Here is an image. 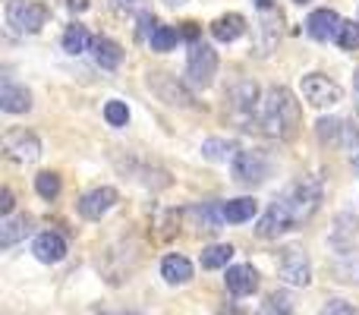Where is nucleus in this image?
Segmentation results:
<instances>
[{"label":"nucleus","instance_id":"nucleus-21","mask_svg":"<svg viewBox=\"0 0 359 315\" xmlns=\"http://www.w3.org/2000/svg\"><path fill=\"white\" fill-rule=\"evenodd\" d=\"M92 41L95 38L88 35V29L86 25H69L67 32H63V51H67V54H86V51H92Z\"/></svg>","mask_w":359,"mask_h":315},{"label":"nucleus","instance_id":"nucleus-8","mask_svg":"<svg viewBox=\"0 0 359 315\" xmlns=\"http://www.w3.org/2000/svg\"><path fill=\"white\" fill-rule=\"evenodd\" d=\"M4 155L16 164H32L38 155H41V142H38L35 133L25 130H10L4 136Z\"/></svg>","mask_w":359,"mask_h":315},{"label":"nucleus","instance_id":"nucleus-25","mask_svg":"<svg viewBox=\"0 0 359 315\" xmlns=\"http://www.w3.org/2000/svg\"><path fill=\"white\" fill-rule=\"evenodd\" d=\"M202 155L208 161H227V158H236L233 155V145L224 142V139H205L202 142Z\"/></svg>","mask_w":359,"mask_h":315},{"label":"nucleus","instance_id":"nucleus-37","mask_svg":"<svg viewBox=\"0 0 359 315\" xmlns=\"http://www.w3.org/2000/svg\"><path fill=\"white\" fill-rule=\"evenodd\" d=\"M353 88H356V92H359V69H356V73H353Z\"/></svg>","mask_w":359,"mask_h":315},{"label":"nucleus","instance_id":"nucleus-4","mask_svg":"<svg viewBox=\"0 0 359 315\" xmlns=\"http://www.w3.org/2000/svg\"><path fill=\"white\" fill-rule=\"evenodd\" d=\"M284 199H287V205L293 208V217H297V224H299L318 208V202H322V186H318V180L303 177L299 183H293L290 189H287Z\"/></svg>","mask_w":359,"mask_h":315},{"label":"nucleus","instance_id":"nucleus-24","mask_svg":"<svg viewBox=\"0 0 359 315\" xmlns=\"http://www.w3.org/2000/svg\"><path fill=\"white\" fill-rule=\"evenodd\" d=\"M35 192L41 199H57L60 196V177H57L54 170H44L35 177Z\"/></svg>","mask_w":359,"mask_h":315},{"label":"nucleus","instance_id":"nucleus-38","mask_svg":"<svg viewBox=\"0 0 359 315\" xmlns=\"http://www.w3.org/2000/svg\"><path fill=\"white\" fill-rule=\"evenodd\" d=\"M117 315H142V312H117Z\"/></svg>","mask_w":359,"mask_h":315},{"label":"nucleus","instance_id":"nucleus-12","mask_svg":"<svg viewBox=\"0 0 359 315\" xmlns=\"http://www.w3.org/2000/svg\"><path fill=\"white\" fill-rule=\"evenodd\" d=\"M32 253H35V259L44 262V265H57V262H63V255H67V240H63L60 234H54V230L38 234L35 243H32Z\"/></svg>","mask_w":359,"mask_h":315},{"label":"nucleus","instance_id":"nucleus-26","mask_svg":"<svg viewBox=\"0 0 359 315\" xmlns=\"http://www.w3.org/2000/svg\"><path fill=\"white\" fill-rule=\"evenodd\" d=\"M337 44H341L344 51H356L359 48V22H353V19H344L341 29H337Z\"/></svg>","mask_w":359,"mask_h":315},{"label":"nucleus","instance_id":"nucleus-9","mask_svg":"<svg viewBox=\"0 0 359 315\" xmlns=\"http://www.w3.org/2000/svg\"><path fill=\"white\" fill-rule=\"evenodd\" d=\"M149 88L164 101V105H180V107H189L192 105V95L183 88V82H177L174 76L168 73H151L149 76Z\"/></svg>","mask_w":359,"mask_h":315},{"label":"nucleus","instance_id":"nucleus-19","mask_svg":"<svg viewBox=\"0 0 359 315\" xmlns=\"http://www.w3.org/2000/svg\"><path fill=\"white\" fill-rule=\"evenodd\" d=\"M32 230V221L25 215H16V217H4V224H0V246L4 249H10V246H16L19 240H22L25 234Z\"/></svg>","mask_w":359,"mask_h":315},{"label":"nucleus","instance_id":"nucleus-11","mask_svg":"<svg viewBox=\"0 0 359 315\" xmlns=\"http://www.w3.org/2000/svg\"><path fill=\"white\" fill-rule=\"evenodd\" d=\"M280 278L287 281L290 287H306L312 281V268H309V259H306L299 249H287L280 255V265H278Z\"/></svg>","mask_w":359,"mask_h":315},{"label":"nucleus","instance_id":"nucleus-6","mask_svg":"<svg viewBox=\"0 0 359 315\" xmlns=\"http://www.w3.org/2000/svg\"><path fill=\"white\" fill-rule=\"evenodd\" d=\"M268 170H271V164H268V158L262 155V152H236V158H233V177H236V183L259 186L262 180L268 177Z\"/></svg>","mask_w":359,"mask_h":315},{"label":"nucleus","instance_id":"nucleus-33","mask_svg":"<svg viewBox=\"0 0 359 315\" xmlns=\"http://www.w3.org/2000/svg\"><path fill=\"white\" fill-rule=\"evenodd\" d=\"M183 38H189V41H196L198 38V25L196 22H183V32H180Z\"/></svg>","mask_w":359,"mask_h":315},{"label":"nucleus","instance_id":"nucleus-27","mask_svg":"<svg viewBox=\"0 0 359 315\" xmlns=\"http://www.w3.org/2000/svg\"><path fill=\"white\" fill-rule=\"evenodd\" d=\"M255 95H259L255 82H240V86L230 92V98H233V105L240 107V111H249V107L255 105Z\"/></svg>","mask_w":359,"mask_h":315},{"label":"nucleus","instance_id":"nucleus-18","mask_svg":"<svg viewBox=\"0 0 359 315\" xmlns=\"http://www.w3.org/2000/svg\"><path fill=\"white\" fill-rule=\"evenodd\" d=\"M259 215V202L249 196L233 199V202H224V221L227 224H246Z\"/></svg>","mask_w":359,"mask_h":315},{"label":"nucleus","instance_id":"nucleus-10","mask_svg":"<svg viewBox=\"0 0 359 315\" xmlns=\"http://www.w3.org/2000/svg\"><path fill=\"white\" fill-rule=\"evenodd\" d=\"M117 189L114 186H98V189H92V192H86L82 196V202H79V215L82 217H88V221H101V217L107 215V211L117 205Z\"/></svg>","mask_w":359,"mask_h":315},{"label":"nucleus","instance_id":"nucleus-23","mask_svg":"<svg viewBox=\"0 0 359 315\" xmlns=\"http://www.w3.org/2000/svg\"><path fill=\"white\" fill-rule=\"evenodd\" d=\"M149 41H151V51H161V54H164V51H170L180 41V32L170 29V25H155Z\"/></svg>","mask_w":359,"mask_h":315},{"label":"nucleus","instance_id":"nucleus-2","mask_svg":"<svg viewBox=\"0 0 359 315\" xmlns=\"http://www.w3.org/2000/svg\"><path fill=\"white\" fill-rule=\"evenodd\" d=\"M6 25H10L16 35H35L44 29L48 22V6L35 4V0H10L4 10Z\"/></svg>","mask_w":359,"mask_h":315},{"label":"nucleus","instance_id":"nucleus-34","mask_svg":"<svg viewBox=\"0 0 359 315\" xmlns=\"http://www.w3.org/2000/svg\"><path fill=\"white\" fill-rule=\"evenodd\" d=\"M69 10H88V0H69Z\"/></svg>","mask_w":359,"mask_h":315},{"label":"nucleus","instance_id":"nucleus-20","mask_svg":"<svg viewBox=\"0 0 359 315\" xmlns=\"http://www.w3.org/2000/svg\"><path fill=\"white\" fill-rule=\"evenodd\" d=\"M161 278L168 281V284H186V281H192L189 259H183V255H168V259L161 262Z\"/></svg>","mask_w":359,"mask_h":315},{"label":"nucleus","instance_id":"nucleus-28","mask_svg":"<svg viewBox=\"0 0 359 315\" xmlns=\"http://www.w3.org/2000/svg\"><path fill=\"white\" fill-rule=\"evenodd\" d=\"M104 120L111 126H126L130 123V107H126L123 101H107L104 105Z\"/></svg>","mask_w":359,"mask_h":315},{"label":"nucleus","instance_id":"nucleus-5","mask_svg":"<svg viewBox=\"0 0 359 315\" xmlns=\"http://www.w3.org/2000/svg\"><path fill=\"white\" fill-rule=\"evenodd\" d=\"M303 98L309 101L312 107H331L344 98V88L337 86L334 79H328V76L312 73L303 79Z\"/></svg>","mask_w":359,"mask_h":315},{"label":"nucleus","instance_id":"nucleus-14","mask_svg":"<svg viewBox=\"0 0 359 315\" xmlns=\"http://www.w3.org/2000/svg\"><path fill=\"white\" fill-rule=\"evenodd\" d=\"M227 290L233 297H249L259 290V272L252 265H233L227 268Z\"/></svg>","mask_w":359,"mask_h":315},{"label":"nucleus","instance_id":"nucleus-7","mask_svg":"<svg viewBox=\"0 0 359 315\" xmlns=\"http://www.w3.org/2000/svg\"><path fill=\"white\" fill-rule=\"evenodd\" d=\"M293 224H297V217H293V208L287 205V199H278V202H274L271 208L262 215L259 236H262V240H278L280 234L293 230Z\"/></svg>","mask_w":359,"mask_h":315},{"label":"nucleus","instance_id":"nucleus-3","mask_svg":"<svg viewBox=\"0 0 359 315\" xmlns=\"http://www.w3.org/2000/svg\"><path fill=\"white\" fill-rule=\"evenodd\" d=\"M217 73V54L211 44L192 41L189 44V60H186V79L196 88H208Z\"/></svg>","mask_w":359,"mask_h":315},{"label":"nucleus","instance_id":"nucleus-32","mask_svg":"<svg viewBox=\"0 0 359 315\" xmlns=\"http://www.w3.org/2000/svg\"><path fill=\"white\" fill-rule=\"evenodd\" d=\"M13 205H16V202H13V192L4 189V192H0V211H4V217L13 215Z\"/></svg>","mask_w":359,"mask_h":315},{"label":"nucleus","instance_id":"nucleus-13","mask_svg":"<svg viewBox=\"0 0 359 315\" xmlns=\"http://www.w3.org/2000/svg\"><path fill=\"white\" fill-rule=\"evenodd\" d=\"M341 22L344 19L337 16L334 10H316V13H309V19H306V32H309L316 41H331V38H337Z\"/></svg>","mask_w":359,"mask_h":315},{"label":"nucleus","instance_id":"nucleus-36","mask_svg":"<svg viewBox=\"0 0 359 315\" xmlns=\"http://www.w3.org/2000/svg\"><path fill=\"white\" fill-rule=\"evenodd\" d=\"M164 4H168V6H183L186 0H164Z\"/></svg>","mask_w":359,"mask_h":315},{"label":"nucleus","instance_id":"nucleus-35","mask_svg":"<svg viewBox=\"0 0 359 315\" xmlns=\"http://www.w3.org/2000/svg\"><path fill=\"white\" fill-rule=\"evenodd\" d=\"M255 6H259L262 13H268V10H271V6H274V0H255Z\"/></svg>","mask_w":359,"mask_h":315},{"label":"nucleus","instance_id":"nucleus-1","mask_svg":"<svg viewBox=\"0 0 359 315\" xmlns=\"http://www.w3.org/2000/svg\"><path fill=\"white\" fill-rule=\"evenodd\" d=\"M299 120H303V111H299V101L293 98L290 88H268L265 105H262V126L278 139H297Z\"/></svg>","mask_w":359,"mask_h":315},{"label":"nucleus","instance_id":"nucleus-16","mask_svg":"<svg viewBox=\"0 0 359 315\" xmlns=\"http://www.w3.org/2000/svg\"><path fill=\"white\" fill-rule=\"evenodd\" d=\"M92 57L101 69H117L120 60H123V48L111 38H95L92 41Z\"/></svg>","mask_w":359,"mask_h":315},{"label":"nucleus","instance_id":"nucleus-15","mask_svg":"<svg viewBox=\"0 0 359 315\" xmlns=\"http://www.w3.org/2000/svg\"><path fill=\"white\" fill-rule=\"evenodd\" d=\"M246 32V19L240 16V13H224V16H217L215 22H211V35H215V41H236V38Z\"/></svg>","mask_w":359,"mask_h":315},{"label":"nucleus","instance_id":"nucleus-30","mask_svg":"<svg viewBox=\"0 0 359 315\" xmlns=\"http://www.w3.org/2000/svg\"><path fill=\"white\" fill-rule=\"evenodd\" d=\"M344 145H347L350 161H353V167L359 170V130H353V126H344Z\"/></svg>","mask_w":359,"mask_h":315},{"label":"nucleus","instance_id":"nucleus-22","mask_svg":"<svg viewBox=\"0 0 359 315\" xmlns=\"http://www.w3.org/2000/svg\"><path fill=\"white\" fill-rule=\"evenodd\" d=\"M230 259H233V246H230V243H215V246L202 249V268H205V272L227 268Z\"/></svg>","mask_w":359,"mask_h":315},{"label":"nucleus","instance_id":"nucleus-17","mask_svg":"<svg viewBox=\"0 0 359 315\" xmlns=\"http://www.w3.org/2000/svg\"><path fill=\"white\" fill-rule=\"evenodd\" d=\"M0 107H4L6 114H25L32 107L29 88L13 86V82H4V88H0Z\"/></svg>","mask_w":359,"mask_h":315},{"label":"nucleus","instance_id":"nucleus-39","mask_svg":"<svg viewBox=\"0 0 359 315\" xmlns=\"http://www.w3.org/2000/svg\"><path fill=\"white\" fill-rule=\"evenodd\" d=\"M297 4H309V0H297Z\"/></svg>","mask_w":359,"mask_h":315},{"label":"nucleus","instance_id":"nucleus-31","mask_svg":"<svg viewBox=\"0 0 359 315\" xmlns=\"http://www.w3.org/2000/svg\"><path fill=\"white\" fill-rule=\"evenodd\" d=\"M318 315H356V306H350L347 300H331Z\"/></svg>","mask_w":359,"mask_h":315},{"label":"nucleus","instance_id":"nucleus-29","mask_svg":"<svg viewBox=\"0 0 359 315\" xmlns=\"http://www.w3.org/2000/svg\"><path fill=\"white\" fill-rule=\"evenodd\" d=\"M316 126H318V139H322V142H334L337 136H344V123L334 117H322Z\"/></svg>","mask_w":359,"mask_h":315}]
</instances>
